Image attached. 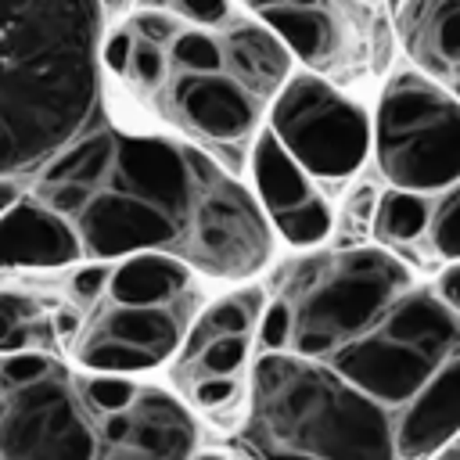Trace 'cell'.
Here are the masks:
<instances>
[{"label":"cell","instance_id":"4","mask_svg":"<svg viewBox=\"0 0 460 460\" xmlns=\"http://www.w3.org/2000/svg\"><path fill=\"white\" fill-rule=\"evenodd\" d=\"M97 424L61 359L40 349L0 359V460H97Z\"/></svg>","mask_w":460,"mask_h":460},{"label":"cell","instance_id":"35","mask_svg":"<svg viewBox=\"0 0 460 460\" xmlns=\"http://www.w3.org/2000/svg\"><path fill=\"white\" fill-rule=\"evenodd\" d=\"M435 295L460 316V259L442 266V273H438V280H435Z\"/></svg>","mask_w":460,"mask_h":460},{"label":"cell","instance_id":"25","mask_svg":"<svg viewBox=\"0 0 460 460\" xmlns=\"http://www.w3.org/2000/svg\"><path fill=\"white\" fill-rule=\"evenodd\" d=\"M270 226L291 244V248H316L327 241L331 226H334V212L323 201V194H313L305 205L288 208L280 216H270Z\"/></svg>","mask_w":460,"mask_h":460},{"label":"cell","instance_id":"29","mask_svg":"<svg viewBox=\"0 0 460 460\" xmlns=\"http://www.w3.org/2000/svg\"><path fill=\"white\" fill-rule=\"evenodd\" d=\"M169 75H172V65H169L165 47H155V43L133 36V50H129V65H126L122 79H129L144 93H155L169 83Z\"/></svg>","mask_w":460,"mask_h":460},{"label":"cell","instance_id":"37","mask_svg":"<svg viewBox=\"0 0 460 460\" xmlns=\"http://www.w3.org/2000/svg\"><path fill=\"white\" fill-rule=\"evenodd\" d=\"M18 198V183L14 180H0V212Z\"/></svg>","mask_w":460,"mask_h":460},{"label":"cell","instance_id":"17","mask_svg":"<svg viewBox=\"0 0 460 460\" xmlns=\"http://www.w3.org/2000/svg\"><path fill=\"white\" fill-rule=\"evenodd\" d=\"M223 72L255 101H273L291 75V50L270 25L241 22L219 36Z\"/></svg>","mask_w":460,"mask_h":460},{"label":"cell","instance_id":"15","mask_svg":"<svg viewBox=\"0 0 460 460\" xmlns=\"http://www.w3.org/2000/svg\"><path fill=\"white\" fill-rule=\"evenodd\" d=\"M460 435V352L438 363L428 385L395 413L399 460H428Z\"/></svg>","mask_w":460,"mask_h":460},{"label":"cell","instance_id":"30","mask_svg":"<svg viewBox=\"0 0 460 460\" xmlns=\"http://www.w3.org/2000/svg\"><path fill=\"white\" fill-rule=\"evenodd\" d=\"M79 385H83V395H86V402L93 406L97 417L126 410L133 402V395L140 392L137 377H119V374H83Z\"/></svg>","mask_w":460,"mask_h":460},{"label":"cell","instance_id":"22","mask_svg":"<svg viewBox=\"0 0 460 460\" xmlns=\"http://www.w3.org/2000/svg\"><path fill=\"white\" fill-rule=\"evenodd\" d=\"M252 334H226L205 341H183L172 363V381L183 392L205 381H241L252 367Z\"/></svg>","mask_w":460,"mask_h":460},{"label":"cell","instance_id":"39","mask_svg":"<svg viewBox=\"0 0 460 460\" xmlns=\"http://www.w3.org/2000/svg\"><path fill=\"white\" fill-rule=\"evenodd\" d=\"M438 460H460V446H456V449H446Z\"/></svg>","mask_w":460,"mask_h":460},{"label":"cell","instance_id":"28","mask_svg":"<svg viewBox=\"0 0 460 460\" xmlns=\"http://www.w3.org/2000/svg\"><path fill=\"white\" fill-rule=\"evenodd\" d=\"M428 248L446 262L460 259V183L442 190V198L435 201L431 226H428Z\"/></svg>","mask_w":460,"mask_h":460},{"label":"cell","instance_id":"36","mask_svg":"<svg viewBox=\"0 0 460 460\" xmlns=\"http://www.w3.org/2000/svg\"><path fill=\"white\" fill-rule=\"evenodd\" d=\"M252 11H273V7H291V4H316V0H244Z\"/></svg>","mask_w":460,"mask_h":460},{"label":"cell","instance_id":"11","mask_svg":"<svg viewBox=\"0 0 460 460\" xmlns=\"http://www.w3.org/2000/svg\"><path fill=\"white\" fill-rule=\"evenodd\" d=\"M162 111L194 140L241 144L255 133L262 101L226 72H176L162 86Z\"/></svg>","mask_w":460,"mask_h":460},{"label":"cell","instance_id":"18","mask_svg":"<svg viewBox=\"0 0 460 460\" xmlns=\"http://www.w3.org/2000/svg\"><path fill=\"white\" fill-rule=\"evenodd\" d=\"M377 331H385L402 345H413L435 363H446L449 356L460 352V316L435 295V288L402 291L392 302V309L381 316Z\"/></svg>","mask_w":460,"mask_h":460},{"label":"cell","instance_id":"27","mask_svg":"<svg viewBox=\"0 0 460 460\" xmlns=\"http://www.w3.org/2000/svg\"><path fill=\"white\" fill-rule=\"evenodd\" d=\"M169 65L176 72H223V54H219V40L208 36L205 29L183 25L176 32V40L165 47Z\"/></svg>","mask_w":460,"mask_h":460},{"label":"cell","instance_id":"21","mask_svg":"<svg viewBox=\"0 0 460 460\" xmlns=\"http://www.w3.org/2000/svg\"><path fill=\"white\" fill-rule=\"evenodd\" d=\"M115 151H119V133L104 129V126H97V129L90 126L40 165V187L72 183V187L104 190V183H111Z\"/></svg>","mask_w":460,"mask_h":460},{"label":"cell","instance_id":"12","mask_svg":"<svg viewBox=\"0 0 460 460\" xmlns=\"http://www.w3.org/2000/svg\"><path fill=\"white\" fill-rule=\"evenodd\" d=\"M327 367H334L349 385H356L363 395H370L374 402H381L385 410H392V417L428 385V377L438 370V363L424 352H417L413 345H402L395 338H388L385 331H367L356 341L341 345L331 359H323Z\"/></svg>","mask_w":460,"mask_h":460},{"label":"cell","instance_id":"34","mask_svg":"<svg viewBox=\"0 0 460 460\" xmlns=\"http://www.w3.org/2000/svg\"><path fill=\"white\" fill-rule=\"evenodd\" d=\"M129 50H133V32L129 29H115L111 36L101 40V68H108L115 75H126Z\"/></svg>","mask_w":460,"mask_h":460},{"label":"cell","instance_id":"31","mask_svg":"<svg viewBox=\"0 0 460 460\" xmlns=\"http://www.w3.org/2000/svg\"><path fill=\"white\" fill-rule=\"evenodd\" d=\"M137 40H147L155 47H169L176 40V32L183 29V22L172 14V11H140L133 14V22L126 25Z\"/></svg>","mask_w":460,"mask_h":460},{"label":"cell","instance_id":"24","mask_svg":"<svg viewBox=\"0 0 460 460\" xmlns=\"http://www.w3.org/2000/svg\"><path fill=\"white\" fill-rule=\"evenodd\" d=\"M431 208L435 201L428 194H413V190H399V187H388L381 198H377V208H374V230L385 244H413L420 237H428V226H431Z\"/></svg>","mask_w":460,"mask_h":460},{"label":"cell","instance_id":"33","mask_svg":"<svg viewBox=\"0 0 460 460\" xmlns=\"http://www.w3.org/2000/svg\"><path fill=\"white\" fill-rule=\"evenodd\" d=\"M111 270H115V262H86V266H79L75 277H72V295L79 302H86V305L97 302L101 295H108Z\"/></svg>","mask_w":460,"mask_h":460},{"label":"cell","instance_id":"38","mask_svg":"<svg viewBox=\"0 0 460 460\" xmlns=\"http://www.w3.org/2000/svg\"><path fill=\"white\" fill-rule=\"evenodd\" d=\"M190 460H230L226 453H216V449H201V453H194Z\"/></svg>","mask_w":460,"mask_h":460},{"label":"cell","instance_id":"13","mask_svg":"<svg viewBox=\"0 0 460 460\" xmlns=\"http://www.w3.org/2000/svg\"><path fill=\"white\" fill-rule=\"evenodd\" d=\"M111 187L162 208L183 226L194 190L187 144H172L169 137L151 133H119Z\"/></svg>","mask_w":460,"mask_h":460},{"label":"cell","instance_id":"7","mask_svg":"<svg viewBox=\"0 0 460 460\" xmlns=\"http://www.w3.org/2000/svg\"><path fill=\"white\" fill-rule=\"evenodd\" d=\"M270 133L316 180H345L370 155V115L316 72H291L270 101Z\"/></svg>","mask_w":460,"mask_h":460},{"label":"cell","instance_id":"26","mask_svg":"<svg viewBox=\"0 0 460 460\" xmlns=\"http://www.w3.org/2000/svg\"><path fill=\"white\" fill-rule=\"evenodd\" d=\"M40 323V309L29 295L18 291H0V352H25L32 349Z\"/></svg>","mask_w":460,"mask_h":460},{"label":"cell","instance_id":"8","mask_svg":"<svg viewBox=\"0 0 460 460\" xmlns=\"http://www.w3.org/2000/svg\"><path fill=\"white\" fill-rule=\"evenodd\" d=\"M180 305H119L104 302L93 316L79 320L72 334V359L86 374L133 377L169 363L187 334Z\"/></svg>","mask_w":460,"mask_h":460},{"label":"cell","instance_id":"16","mask_svg":"<svg viewBox=\"0 0 460 460\" xmlns=\"http://www.w3.org/2000/svg\"><path fill=\"white\" fill-rule=\"evenodd\" d=\"M399 32L428 79L460 90V0H406Z\"/></svg>","mask_w":460,"mask_h":460},{"label":"cell","instance_id":"19","mask_svg":"<svg viewBox=\"0 0 460 460\" xmlns=\"http://www.w3.org/2000/svg\"><path fill=\"white\" fill-rule=\"evenodd\" d=\"M190 288V266L172 252H140L122 259L108 280V302L119 305H176Z\"/></svg>","mask_w":460,"mask_h":460},{"label":"cell","instance_id":"6","mask_svg":"<svg viewBox=\"0 0 460 460\" xmlns=\"http://www.w3.org/2000/svg\"><path fill=\"white\" fill-rule=\"evenodd\" d=\"M190 208L172 255L212 280H248L273 255V226L259 198L241 187L205 151L187 144Z\"/></svg>","mask_w":460,"mask_h":460},{"label":"cell","instance_id":"5","mask_svg":"<svg viewBox=\"0 0 460 460\" xmlns=\"http://www.w3.org/2000/svg\"><path fill=\"white\" fill-rule=\"evenodd\" d=\"M370 147L381 176L413 194L460 183V97L424 72H399L381 90Z\"/></svg>","mask_w":460,"mask_h":460},{"label":"cell","instance_id":"2","mask_svg":"<svg viewBox=\"0 0 460 460\" xmlns=\"http://www.w3.org/2000/svg\"><path fill=\"white\" fill-rule=\"evenodd\" d=\"M237 446L248 460H399L392 410L295 352L252 359Z\"/></svg>","mask_w":460,"mask_h":460},{"label":"cell","instance_id":"9","mask_svg":"<svg viewBox=\"0 0 460 460\" xmlns=\"http://www.w3.org/2000/svg\"><path fill=\"white\" fill-rule=\"evenodd\" d=\"M194 453V410L158 385H140L126 410L104 413L97 424V460H190Z\"/></svg>","mask_w":460,"mask_h":460},{"label":"cell","instance_id":"40","mask_svg":"<svg viewBox=\"0 0 460 460\" xmlns=\"http://www.w3.org/2000/svg\"><path fill=\"white\" fill-rule=\"evenodd\" d=\"M129 0H101V7H126Z\"/></svg>","mask_w":460,"mask_h":460},{"label":"cell","instance_id":"23","mask_svg":"<svg viewBox=\"0 0 460 460\" xmlns=\"http://www.w3.org/2000/svg\"><path fill=\"white\" fill-rule=\"evenodd\" d=\"M259 18L280 36L291 58H302L305 65H327L338 50V25L320 4L273 7V11H262Z\"/></svg>","mask_w":460,"mask_h":460},{"label":"cell","instance_id":"3","mask_svg":"<svg viewBox=\"0 0 460 460\" xmlns=\"http://www.w3.org/2000/svg\"><path fill=\"white\" fill-rule=\"evenodd\" d=\"M410 288L406 262L388 248H341L302 259L277 291L291 323L284 352L331 359L341 345L374 331Z\"/></svg>","mask_w":460,"mask_h":460},{"label":"cell","instance_id":"14","mask_svg":"<svg viewBox=\"0 0 460 460\" xmlns=\"http://www.w3.org/2000/svg\"><path fill=\"white\" fill-rule=\"evenodd\" d=\"M83 259L72 219L47 208L40 198H14L0 212V273L4 270H58Z\"/></svg>","mask_w":460,"mask_h":460},{"label":"cell","instance_id":"10","mask_svg":"<svg viewBox=\"0 0 460 460\" xmlns=\"http://www.w3.org/2000/svg\"><path fill=\"white\" fill-rule=\"evenodd\" d=\"M83 259L93 262H115L140 252H172L180 241V223L165 216L162 208L122 194L115 187L97 190L86 208L72 219Z\"/></svg>","mask_w":460,"mask_h":460},{"label":"cell","instance_id":"20","mask_svg":"<svg viewBox=\"0 0 460 460\" xmlns=\"http://www.w3.org/2000/svg\"><path fill=\"white\" fill-rule=\"evenodd\" d=\"M252 183H255V198L266 216L298 208L316 194L313 176L284 151V144L270 129H259L252 144Z\"/></svg>","mask_w":460,"mask_h":460},{"label":"cell","instance_id":"1","mask_svg":"<svg viewBox=\"0 0 460 460\" xmlns=\"http://www.w3.org/2000/svg\"><path fill=\"white\" fill-rule=\"evenodd\" d=\"M101 0H0V180L90 129L101 97Z\"/></svg>","mask_w":460,"mask_h":460},{"label":"cell","instance_id":"32","mask_svg":"<svg viewBox=\"0 0 460 460\" xmlns=\"http://www.w3.org/2000/svg\"><path fill=\"white\" fill-rule=\"evenodd\" d=\"M169 4H172V14L194 29L223 25L230 18V0H169Z\"/></svg>","mask_w":460,"mask_h":460}]
</instances>
